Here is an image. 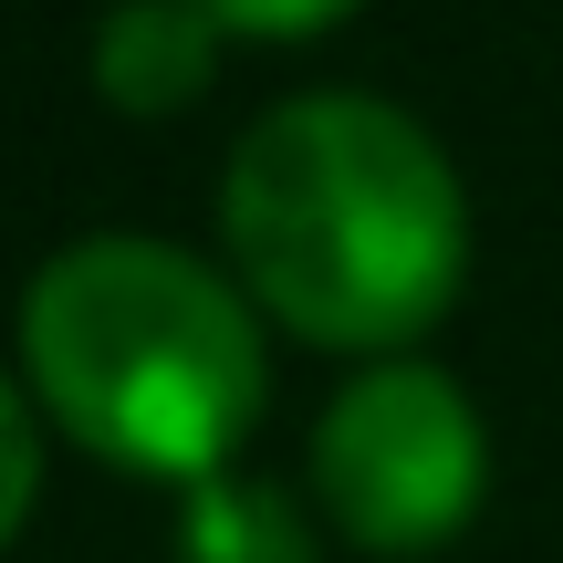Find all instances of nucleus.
I'll use <instances>...</instances> for the list:
<instances>
[{
    "instance_id": "obj_1",
    "label": "nucleus",
    "mask_w": 563,
    "mask_h": 563,
    "mask_svg": "<svg viewBox=\"0 0 563 563\" xmlns=\"http://www.w3.org/2000/svg\"><path fill=\"white\" fill-rule=\"evenodd\" d=\"M220 230L241 282L313 344H407L470 272L460 167L376 95H292L230 146Z\"/></svg>"
},
{
    "instance_id": "obj_2",
    "label": "nucleus",
    "mask_w": 563,
    "mask_h": 563,
    "mask_svg": "<svg viewBox=\"0 0 563 563\" xmlns=\"http://www.w3.org/2000/svg\"><path fill=\"white\" fill-rule=\"evenodd\" d=\"M32 386L95 460L220 481L262 418V334L241 292L167 241H74L21 302Z\"/></svg>"
},
{
    "instance_id": "obj_3",
    "label": "nucleus",
    "mask_w": 563,
    "mask_h": 563,
    "mask_svg": "<svg viewBox=\"0 0 563 563\" xmlns=\"http://www.w3.org/2000/svg\"><path fill=\"white\" fill-rule=\"evenodd\" d=\"M490 481V439H481V407L439 376V365H376L355 376L313 428V490L334 511L344 543L365 553H439L449 532L481 511Z\"/></svg>"
},
{
    "instance_id": "obj_4",
    "label": "nucleus",
    "mask_w": 563,
    "mask_h": 563,
    "mask_svg": "<svg viewBox=\"0 0 563 563\" xmlns=\"http://www.w3.org/2000/svg\"><path fill=\"white\" fill-rule=\"evenodd\" d=\"M220 63V21L199 0H115L95 32V84L125 115H178Z\"/></svg>"
},
{
    "instance_id": "obj_5",
    "label": "nucleus",
    "mask_w": 563,
    "mask_h": 563,
    "mask_svg": "<svg viewBox=\"0 0 563 563\" xmlns=\"http://www.w3.org/2000/svg\"><path fill=\"white\" fill-rule=\"evenodd\" d=\"M188 563H313V543H302L282 490L199 481V501H188Z\"/></svg>"
},
{
    "instance_id": "obj_6",
    "label": "nucleus",
    "mask_w": 563,
    "mask_h": 563,
    "mask_svg": "<svg viewBox=\"0 0 563 563\" xmlns=\"http://www.w3.org/2000/svg\"><path fill=\"white\" fill-rule=\"evenodd\" d=\"M32 490H42V439H32V407H21V397H11V376H0V543L21 532Z\"/></svg>"
},
{
    "instance_id": "obj_7",
    "label": "nucleus",
    "mask_w": 563,
    "mask_h": 563,
    "mask_svg": "<svg viewBox=\"0 0 563 563\" xmlns=\"http://www.w3.org/2000/svg\"><path fill=\"white\" fill-rule=\"evenodd\" d=\"M220 32H251V42H292V32H323V21H344L355 0H199Z\"/></svg>"
}]
</instances>
